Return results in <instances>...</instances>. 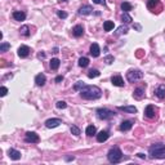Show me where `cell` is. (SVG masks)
Returning <instances> with one entry per match:
<instances>
[{"instance_id": "obj_1", "label": "cell", "mask_w": 165, "mask_h": 165, "mask_svg": "<svg viewBox=\"0 0 165 165\" xmlns=\"http://www.w3.org/2000/svg\"><path fill=\"white\" fill-rule=\"evenodd\" d=\"M80 94L84 99H98L102 96V90L96 85H85L80 90Z\"/></svg>"}, {"instance_id": "obj_2", "label": "cell", "mask_w": 165, "mask_h": 165, "mask_svg": "<svg viewBox=\"0 0 165 165\" xmlns=\"http://www.w3.org/2000/svg\"><path fill=\"white\" fill-rule=\"evenodd\" d=\"M148 154L154 159H165V144L164 143H155L148 148Z\"/></svg>"}, {"instance_id": "obj_3", "label": "cell", "mask_w": 165, "mask_h": 165, "mask_svg": "<svg viewBox=\"0 0 165 165\" xmlns=\"http://www.w3.org/2000/svg\"><path fill=\"white\" fill-rule=\"evenodd\" d=\"M107 159L111 164H118L123 160V152L119 147H112L107 154Z\"/></svg>"}, {"instance_id": "obj_4", "label": "cell", "mask_w": 165, "mask_h": 165, "mask_svg": "<svg viewBox=\"0 0 165 165\" xmlns=\"http://www.w3.org/2000/svg\"><path fill=\"white\" fill-rule=\"evenodd\" d=\"M115 116V112L107 108H98L97 110V118L101 120H111Z\"/></svg>"}, {"instance_id": "obj_5", "label": "cell", "mask_w": 165, "mask_h": 165, "mask_svg": "<svg viewBox=\"0 0 165 165\" xmlns=\"http://www.w3.org/2000/svg\"><path fill=\"white\" fill-rule=\"evenodd\" d=\"M142 77H143V72H142L141 70H129L127 72V79H128V81H130V83L141 80Z\"/></svg>"}, {"instance_id": "obj_6", "label": "cell", "mask_w": 165, "mask_h": 165, "mask_svg": "<svg viewBox=\"0 0 165 165\" xmlns=\"http://www.w3.org/2000/svg\"><path fill=\"white\" fill-rule=\"evenodd\" d=\"M25 141L28 142V143H39L40 142V137L36 133H34V132H27L25 135Z\"/></svg>"}, {"instance_id": "obj_7", "label": "cell", "mask_w": 165, "mask_h": 165, "mask_svg": "<svg viewBox=\"0 0 165 165\" xmlns=\"http://www.w3.org/2000/svg\"><path fill=\"white\" fill-rule=\"evenodd\" d=\"M156 112H157V108L152 105H148L146 110H144V115H146V118H148V119H154L155 116H156Z\"/></svg>"}, {"instance_id": "obj_8", "label": "cell", "mask_w": 165, "mask_h": 165, "mask_svg": "<svg viewBox=\"0 0 165 165\" xmlns=\"http://www.w3.org/2000/svg\"><path fill=\"white\" fill-rule=\"evenodd\" d=\"M62 124V120L61 119H49V120H47L45 121V127L47 128H57V127H59V125Z\"/></svg>"}, {"instance_id": "obj_9", "label": "cell", "mask_w": 165, "mask_h": 165, "mask_svg": "<svg viewBox=\"0 0 165 165\" xmlns=\"http://www.w3.org/2000/svg\"><path fill=\"white\" fill-rule=\"evenodd\" d=\"M30 52H31V49L27 45H21V47L18 48V56L21 58H26V57H28Z\"/></svg>"}, {"instance_id": "obj_10", "label": "cell", "mask_w": 165, "mask_h": 165, "mask_svg": "<svg viewBox=\"0 0 165 165\" xmlns=\"http://www.w3.org/2000/svg\"><path fill=\"white\" fill-rule=\"evenodd\" d=\"M93 11H94V9H93L90 5H83L79 8V14L80 16H89L93 13Z\"/></svg>"}, {"instance_id": "obj_11", "label": "cell", "mask_w": 165, "mask_h": 165, "mask_svg": "<svg viewBox=\"0 0 165 165\" xmlns=\"http://www.w3.org/2000/svg\"><path fill=\"white\" fill-rule=\"evenodd\" d=\"M155 96L160 99L165 98V84H160V85L155 89Z\"/></svg>"}, {"instance_id": "obj_12", "label": "cell", "mask_w": 165, "mask_h": 165, "mask_svg": "<svg viewBox=\"0 0 165 165\" xmlns=\"http://www.w3.org/2000/svg\"><path fill=\"white\" fill-rule=\"evenodd\" d=\"M90 54H92L94 58L99 57V54H101V49H99V45L97 43H93L90 45Z\"/></svg>"}, {"instance_id": "obj_13", "label": "cell", "mask_w": 165, "mask_h": 165, "mask_svg": "<svg viewBox=\"0 0 165 165\" xmlns=\"http://www.w3.org/2000/svg\"><path fill=\"white\" fill-rule=\"evenodd\" d=\"M111 83L114 84L115 86H124V80L120 75H114L111 77Z\"/></svg>"}, {"instance_id": "obj_14", "label": "cell", "mask_w": 165, "mask_h": 165, "mask_svg": "<svg viewBox=\"0 0 165 165\" xmlns=\"http://www.w3.org/2000/svg\"><path fill=\"white\" fill-rule=\"evenodd\" d=\"M108 137H110L108 132H107V130H102V132H99V133L97 134V141H98L99 143H102V142H106V141H107Z\"/></svg>"}, {"instance_id": "obj_15", "label": "cell", "mask_w": 165, "mask_h": 165, "mask_svg": "<svg viewBox=\"0 0 165 165\" xmlns=\"http://www.w3.org/2000/svg\"><path fill=\"white\" fill-rule=\"evenodd\" d=\"M72 34H74V36H75V38L83 36V35H84V27L81 25H76L75 27L72 28Z\"/></svg>"}, {"instance_id": "obj_16", "label": "cell", "mask_w": 165, "mask_h": 165, "mask_svg": "<svg viewBox=\"0 0 165 165\" xmlns=\"http://www.w3.org/2000/svg\"><path fill=\"white\" fill-rule=\"evenodd\" d=\"M133 97L135 99H142L144 97V88L142 86H138V88L134 89V93H133Z\"/></svg>"}, {"instance_id": "obj_17", "label": "cell", "mask_w": 165, "mask_h": 165, "mask_svg": "<svg viewBox=\"0 0 165 165\" xmlns=\"http://www.w3.org/2000/svg\"><path fill=\"white\" fill-rule=\"evenodd\" d=\"M45 81H47V76H45L44 74H39V75L35 76V83H36V85L43 86Z\"/></svg>"}, {"instance_id": "obj_18", "label": "cell", "mask_w": 165, "mask_h": 165, "mask_svg": "<svg viewBox=\"0 0 165 165\" xmlns=\"http://www.w3.org/2000/svg\"><path fill=\"white\" fill-rule=\"evenodd\" d=\"M132 127H133V121H130V120H125V121H123L121 123V125H120V130L121 132H128V130H130Z\"/></svg>"}, {"instance_id": "obj_19", "label": "cell", "mask_w": 165, "mask_h": 165, "mask_svg": "<svg viewBox=\"0 0 165 165\" xmlns=\"http://www.w3.org/2000/svg\"><path fill=\"white\" fill-rule=\"evenodd\" d=\"M8 155L12 160H19L21 159V152L17 150H14V148H11V150L8 151Z\"/></svg>"}, {"instance_id": "obj_20", "label": "cell", "mask_w": 165, "mask_h": 165, "mask_svg": "<svg viewBox=\"0 0 165 165\" xmlns=\"http://www.w3.org/2000/svg\"><path fill=\"white\" fill-rule=\"evenodd\" d=\"M13 18H14L16 21H25L26 13L21 12V11H16V12H13Z\"/></svg>"}, {"instance_id": "obj_21", "label": "cell", "mask_w": 165, "mask_h": 165, "mask_svg": "<svg viewBox=\"0 0 165 165\" xmlns=\"http://www.w3.org/2000/svg\"><path fill=\"white\" fill-rule=\"evenodd\" d=\"M119 110L128 112V114H135L137 112V107H134V106H120Z\"/></svg>"}, {"instance_id": "obj_22", "label": "cell", "mask_w": 165, "mask_h": 165, "mask_svg": "<svg viewBox=\"0 0 165 165\" xmlns=\"http://www.w3.org/2000/svg\"><path fill=\"white\" fill-rule=\"evenodd\" d=\"M19 34H21L22 36H30V27H28L27 25L22 26V27L19 28Z\"/></svg>"}, {"instance_id": "obj_23", "label": "cell", "mask_w": 165, "mask_h": 165, "mask_svg": "<svg viewBox=\"0 0 165 165\" xmlns=\"http://www.w3.org/2000/svg\"><path fill=\"white\" fill-rule=\"evenodd\" d=\"M96 132H97V129H96L94 125H88V127H86V129H85V133H86V135H89V137L94 135Z\"/></svg>"}, {"instance_id": "obj_24", "label": "cell", "mask_w": 165, "mask_h": 165, "mask_svg": "<svg viewBox=\"0 0 165 165\" xmlns=\"http://www.w3.org/2000/svg\"><path fill=\"white\" fill-rule=\"evenodd\" d=\"M114 22L112 21H106L105 23H103V28H105V31H111V30H114Z\"/></svg>"}, {"instance_id": "obj_25", "label": "cell", "mask_w": 165, "mask_h": 165, "mask_svg": "<svg viewBox=\"0 0 165 165\" xmlns=\"http://www.w3.org/2000/svg\"><path fill=\"white\" fill-rule=\"evenodd\" d=\"M61 64V61L58 59V58H53V59L50 61V69L52 70H57L58 67H59Z\"/></svg>"}, {"instance_id": "obj_26", "label": "cell", "mask_w": 165, "mask_h": 165, "mask_svg": "<svg viewBox=\"0 0 165 165\" xmlns=\"http://www.w3.org/2000/svg\"><path fill=\"white\" fill-rule=\"evenodd\" d=\"M88 64H89V58L81 57V58L79 59V66H80V67H88Z\"/></svg>"}, {"instance_id": "obj_27", "label": "cell", "mask_w": 165, "mask_h": 165, "mask_svg": "<svg viewBox=\"0 0 165 165\" xmlns=\"http://www.w3.org/2000/svg\"><path fill=\"white\" fill-rule=\"evenodd\" d=\"M99 75H101V72H99L98 70H90L88 72V77H89V79H94V77H98Z\"/></svg>"}, {"instance_id": "obj_28", "label": "cell", "mask_w": 165, "mask_h": 165, "mask_svg": "<svg viewBox=\"0 0 165 165\" xmlns=\"http://www.w3.org/2000/svg\"><path fill=\"white\" fill-rule=\"evenodd\" d=\"M121 19H123V22H125V23H130L133 19H132V17L128 14V12H124L123 13V16H121Z\"/></svg>"}, {"instance_id": "obj_29", "label": "cell", "mask_w": 165, "mask_h": 165, "mask_svg": "<svg viewBox=\"0 0 165 165\" xmlns=\"http://www.w3.org/2000/svg\"><path fill=\"white\" fill-rule=\"evenodd\" d=\"M128 32V27L127 26H120V27L118 28V30H116V32H115V35H123V34H127Z\"/></svg>"}, {"instance_id": "obj_30", "label": "cell", "mask_w": 165, "mask_h": 165, "mask_svg": "<svg viewBox=\"0 0 165 165\" xmlns=\"http://www.w3.org/2000/svg\"><path fill=\"white\" fill-rule=\"evenodd\" d=\"M121 11H123V12H129V11H132V4H130V3H127V1L121 3Z\"/></svg>"}, {"instance_id": "obj_31", "label": "cell", "mask_w": 165, "mask_h": 165, "mask_svg": "<svg viewBox=\"0 0 165 165\" xmlns=\"http://www.w3.org/2000/svg\"><path fill=\"white\" fill-rule=\"evenodd\" d=\"M157 4H159V0H148L147 1V8L148 9H154Z\"/></svg>"}, {"instance_id": "obj_32", "label": "cell", "mask_w": 165, "mask_h": 165, "mask_svg": "<svg viewBox=\"0 0 165 165\" xmlns=\"http://www.w3.org/2000/svg\"><path fill=\"white\" fill-rule=\"evenodd\" d=\"M84 86H85L84 81H77V83L75 84V86H74V89H75V90H79V92H80V90H81Z\"/></svg>"}, {"instance_id": "obj_33", "label": "cell", "mask_w": 165, "mask_h": 165, "mask_svg": "<svg viewBox=\"0 0 165 165\" xmlns=\"http://www.w3.org/2000/svg\"><path fill=\"white\" fill-rule=\"evenodd\" d=\"M11 48V44H8V43H1L0 44V52H6Z\"/></svg>"}, {"instance_id": "obj_34", "label": "cell", "mask_w": 165, "mask_h": 165, "mask_svg": "<svg viewBox=\"0 0 165 165\" xmlns=\"http://www.w3.org/2000/svg\"><path fill=\"white\" fill-rule=\"evenodd\" d=\"M71 133L74 135H80V129L77 128L76 125H72V127H71Z\"/></svg>"}, {"instance_id": "obj_35", "label": "cell", "mask_w": 165, "mask_h": 165, "mask_svg": "<svg viewBox=\"0 0 165 165\" xmlns=\"http://www.w3.org/2000/svg\"><path fill=\"white\" fill-rule=\"evenodd\" d=\"M56 106H57V108H66L67 107V103L64 101H58Z\"/></svg>"}, {"instance_id": "obj_36", "label": "cell", "mask_w": 165, "mask_h": 165, "mask_svg": "<svg viewBox=\"0 0 165 165\" xmlns=\"http://www.w3.org/2000/svg\"><path fill=\"white\" fill-rule=\"evenodd\" d=\"M103 61H105V62L107 63V64H111L112 62H114V57H112V56H106Z\"/></svg>"}, {"instance_id": "obj_37", "label": "cell", "mask_w": 165, "mask_h": 165, "mask_svg": "<svg viewBox=\"0 0 165 165\" xmlns=\"http://www.w3.org/2000/svg\"><path fill=\"white\" fill-rule=\"evenodd\" d=\"M58 17L59 18H62V19H64V18H67V13L66 12H62V11H58Z\"/></svg>"}, {"instance_id": "obj_38", "label": "cell", "mask_w": 165, "mask_h": 165, "mask_svg": "<svg viewBox=\"0 0 165 165\" xmlns=\"http://www.w3.org/2000/svg\"><path fill=\"white\" fill-rule=\"evenodd\" d=\"M6 93H8V89H6L5 86H1V88H0V96L4 97V96H6Z\"/></svg>"}, {"instance_id": "obj_39", "label": "cell", "mask_w": 165, "mask_h": 165, "mask_svg": "<svg viewBox=\"0 0 165 165\" xmlns=\"http://www.w3.org/2000/svg\"><path fill=\"white\" fill-rule=\"evenodd\" d=\"M93 3H94V4H98V5H105L106 0H93Z\"/></svg>"}, {"instance_id": "obj_40", "label": "cell", "mask_w": 165, "mask_h": 165, "mask_svg": "<svg viewBox=\"0 0 165 165\" xmlns=\"http://www.w3.org/2000/svg\"><path fill=\"white\" fill-rule=\"evenodd\" d=\"M63 80V76H57L56 77V83H59V81H62Z\"/></svg>"}, {"instance_id": "obj_41", "label": "cell", "mask_w": 165, "mask_h": 165, "mask_svg": "<svg viewBox=\"0 0 165 165\" xmlns=\"http://www.w3.org/2000/svg\"><path fill=\"white\" fill-rule=\"evenodd\" d=\"M38 57H39V58H44V57H45V54H44V53H39V56H38Z\"/></svg>"}, {"instance_id": "obj_42", "label": "cell", "mask_w": 165, "mask_h": 165, "mask_svg": "<svg viewBox=\"0 0 165 165\" xmlns=\"http://www.w3.org/2000/svg\"><path fill=\"white\" fill-rule=\"evenodd\" d=\"M138 157H141V159H144V157H146V156H144L143 154H138Z\"/></svg>"}, {"instance_id": "obj_43", "label": "cell", "mask_w": 165, "mask_h": 165, "mask_svg": "<svg viewBox=\"0 0 165 165\" xmlns=\"http://www.w3.org/2000/svg\"><path fill=\"white\" fill-rule=\"evenodd\" d=\"M59 1H67V0H59Z\"/></svg>"}]
</instances>
